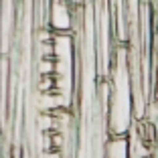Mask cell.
Instances as JSON below:
<instances>
[{"label": "cell", "mask_w": 158, "mask_h": 158, "mask_svg": "<svg viewBox=\"0 0 158 158\" xmlns=\"http://www.w3.org/2000/svg\"><path fill=\"white\" fill-rule=\"evenodd\" d=\"M39 73L41 75L57 73V59H45V57H41V61H39Z\"/></svg>", "instance_id": "1"}, {"label": "cell", "mask_w": 158, "mask_h": 158, "mask_svg": "<svg viewBox=\"0 0 158 158\" xmlns=\"http://www.w3.org/2000/svg\"><path fill=\"white\" fill-rule=\"evenodd\" d=\"M43 158H63L59 154V150H45L43 152Z\"/></svg>", "instance_id": "2"}]
</instances>
